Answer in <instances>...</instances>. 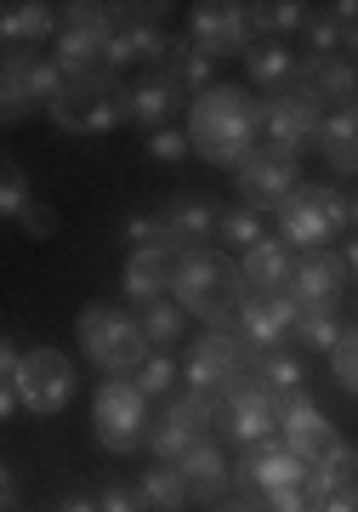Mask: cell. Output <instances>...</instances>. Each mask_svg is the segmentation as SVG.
<instances>
[{"instance_id":"obj_5","label":"cell","mask_w":358,"mask_h":512,"mask_svg":"<svg viewBox=\"0 0 358 512\" xmlns=\"http://www.w3.org/2000/svg\"><path fill=\"white\" fill-rule=\"evenodd\" d=\"M46 114H52V126L69 131V137H103V131L126 126V86H120L114 69L69 74L63 92H57V103Z\"/></svg>"},{"instance_id":"obj_1","label":"cell","mask_w":358,"mask_h":512,"mask_svg":"<svg viewBox=\"0 0 358 512\" xmlns=\"http://www.w3.org/2000/svg\"><path fill=\"white\" fill-rule=\"evenodd\" d=\"M188 143L205 165L239 171L262 148V103L251 97V86L216 80L211 92H199L188 109Z\"/></svg>"},{"instance_id":"obj_40","label":"cell","mask_w":358,"mask_h":512,"mask_svg":"<svg viewBox=\"0 0 358 512\" xmlns=\"http://www.w3.org/2000/svg\"><path fill=\"white\" fill-rule=\"evenodd\" d=\"M0 188H6V194H0V211L18 222V217H23V205L35 200V194H29V177H23V165H18V160H6V171H0Z\"/></svg>"},{"instance_id":"obj_25","label":"cell","mask_w":358,"mask_h":512,"mask_svg":"<svg viewBox=\"0 0 358 512\" xmlns=\"http://www.w3.org/2000/svg\"><path fill=\"white\" fill-rule=\"evenodd\" d=\"M302 97H313L330 114L358 103V63L353 57H302Z\"/></svg>"},{"instance_id":"obj_47","label":"cell","mask_w":358,"mask_h":512,"mask_svg":"<svg viewBox=\"0 0 358 512\" xmlns=\"http://www.w3.org/2000/svg\"><path fill=\"white\" fill-rule=\"evenodd\" d=\"M57 512H103V507H97V501H86V495H63V501H57Z\"/></svg>"},{"instance_id":"obj_42","label":"cell","mask_w":358,"mask_h":512,"mask_svg":"<svg viewBox=\"0 0 358 512\" xmlns=\"http://www.w3.org/2000/svg\"><path fill=\"white\" fill-rule=\"evenodd\" d=\"M18 228L29 239H52L57 234V211L46 200H29V205H23V217H18Z\"/></svg>"},{"instance_id":"obj_17","label":"cell","mask_w":358,"mask_h":512,"mask_svg":"<svg viewBox=\"0 0 358 512\" xmlns=\"http://www.w3.org/2000/svg\"><path fill=\"white\" fill-rule=\"evenodd\" d=\"M347 285H353V268H347V256L341 251H302L290 296L302 302V313H341Z\"/></svg>"},{"instance_id":"obj_43","label":"cell","mask_w":358,"mask_h":512,"mask_svg":"<svg viewBox=\"0 0 358 512\" xmlns=\"http://www.w3.org/2000/svg\"><path fill=\"white\" fill-rule=\"evenodd\" d=\"M148 154H154V160H165V165H177L182 154H194V143H188V131H154V137H148Z\"/></svg>"},{"instance_id":"obj_31","label":"cell","mask_w":358,"mask_h":512,"mask_svg":"<svg viewBox=\"0 0 358 512\" xmlns=\"http://www.w3.org/2000/svg\"><path fill=\"white\" fill-rule=\"evenodd\" d=\"M160 69L171 74L188 97H199V92H211V86H216V57L199 52L194 35H171V52H165Z\"/></svg>"},{"instance_id":"obj_12","label":"cell","mask_w":358,"mask_h":512,"mask_svg":"<svg viewBox=\"0 0 358 512\" xmlns=\"http://www.w3.org/2000/svg\"><path fill=\"white\" fill-rule=\"evenodd\" d=\"M233 183H239V205L256 211V217H279V205L302 188V165L285 160V154H273V148H256L251 160L233 171Z\"/></svg>"},{"instance_id":"obj_32","label":"cell","mask_w":358,"mask_h":512,"mask_svg":"<svg viewBox=\"0 0 358 512\" xmlns=\"http://www.w3.org/2000/svg\"><path fill=\"white\" fill-rule=\"evenodd\" d=\"M137 490H143L148 512H188V507H194V490H188L182 467H171V461L148 467V473L137 478Z\"/></svg>"},{"instance_id":"obj_16","label":"cell","mask_w":358,"mask_h":512,"mask_svg":"<svg viewBox=\"0 0 358 512\" xmlns=\"http://www.w3.org/2000/svg\"><path fill=\"white\" fill-rule=\"evenodd\" d=\"M296 319H302V302L290 291L285 296H251L228 330H239V342L262 359V353H279V348L296 342Z\"/></svg>"},{"instance_id":"obj_41","label":"cell","mask_w":358,"mask_h":512,"mask_svg":"<svg viewBox=\"0 0 358 512\" xmlns=\"http://www.w3.org/2000/svg\"><path fill=\"white\" fill-rule=\"evenodd\" d=\"M330 376L358 399V330H347V336L336 342V353H330Z\"/></svg>"},{"instance_id":"obj_26","label":"cell","mask_w":358,"mask_h":512,"mask_svg":"<svg viewBox=\"0 0 358 512\" xmlns=\"http://www.w3.org/2000/svg\"><path fill=\"white\" fill-rule=\"evenodd\" d=\"M245 74H251L256 92L268 97H296L302 92V57L279 46V40H256L251 52H245Z\"/></svg>"},{"instance_id":"obj_10","label":"cell","mask_w":358,"mask_h":512,"mask_svg":"<svg viewBox=\"0 0 358 512\" xmlns=\"http://www.w3.org/2000/svg\"><path fill=\"white\" fill-rule=\"evenodd\" d=\"M205 439H216V404L205 399V393L182 387L177 399H165L160 410H154V427H148L154 461H171V467H177V461Z\"/></svg>"},{"instance_id":"obj_14","label":"cell","mask_w":358,"mask_h":512,"mask_svg":"<svg viewBox=\"0 0 358 512\" xmlns=\"http://www.w3.org/2000/svg\"><path fill=\"white\" fill-rule=\"evenodd\" d=\"M324 131V109L313 97H268L262 103V148L273 154H285V160H302L307 143H319Z\"/></svg>"},{"instance_id":"obj_6","label":"cell","mask_w":358,"mask_h":512,"mask_svg":"<svg viewBox=\"0 0 358 512\" xmlns=\"http://www.w3.org/2000/svg\"><path fill=\"white\" fill-rule=\"evenodd\" d=\"M353 222V200L330 183H302L279 205V239L290 251H330V239Z\"/></svg>"},{"instance_id":"obj_3","label":"cell","mask_w":358,"mask_h":512,"mask_svg":"<svg viewBox=\"0 0 358 512\" xmlns=\"http://www.w3.org/2000/svg\"><path fill=\"white\" fill-rule=\"evenodd\" d=\"M74 330H80V353H86L103 376H137V370L154 359L143 319H137L126 302H91V308H80Z\"/></svg>"},{"instance_id":"obj_39","label":"cell","mask_w":358,"mask_h":512,"mask_svg":"<svg viewBox=\"0 0 358 512\" xmlns=\"http://www.w3.org/2000/svg\"><path fill=\"white\" fill-rule=\"evenodd\" d=\"M126 239H131V251H177V245H171V228L160 222V211H148V217H126Z\"/></svg>"},{"instance_id":"obj_44","label":"cell","mask_w":358,"mask_h":512,"mask_svg":"<svg viewBox=\"0 0 358 512\" xmlns=\"http://www.w3.org/2000/svg\"><path fill=\"white\" fill-rule=\"evenodd\" d=\"M97 507L103 512H148V501H143L137 484H108V490L97 495Z\"/></svg>"},{"instance_id":"obj_28","label":"cell","mask_w":358,"mask_h":512,"mask_svg":"<svg viewBox=\"0 0 358 512\" xmlns=\"http://www.w3.org/2000/svg\"><path fill=\"white\" fill-rule=\"evenodd\" d=\"M160 222L171 228V245H177V251H205L216 239L222 211H216L211 200H199V194H182V200L160 205Z\"/></svg>"},{"instance_id":"obj_51","label":"cell","mask_w":358,"mask_h":512,"mask_svg":"<svg viewBox=\"0 0 358 512\" xmlns=\"http://www.w3.org/2000/svg\"><path fill=\"white\" fill-rule=\"evenodd\" d=\"M353 330H358V319H353Z\"/></svg>"},{"instance_id":"obj_36","label":"cell","mask_w":358,"mask_h":512,"mask_svg":"<svg viewBox=\"0 0 358 512\" xmlns=\"http://www.w3.org/2000/svg\"><path fill=\"white\" fill-rule=\"evenodd\" d=\"M268 239V228H262V217L256 211H245V205H228L222 211V222H216V245H228V251H251V245H262Z\"/></svg>"},{"instance_id":"obj_15","label":"cell","mask_w":358,"mask_h":512,"mask_svg":"<svg viewBox=\"0 0 358 512\" xmlns=\"http://www.w3.org/2000/svg\"><path fill=\"white\" fill-rule=\"evenodd\" d=\"M18 393H23V410L35 416H63L74 399V365L63 348H35L23 353V370H18Z\"/></svg>"},{"instance_id":"obj_11","label":"cell","mask_w":358,"mask_h":512,"mask_svg":"<svg viewBox=\"0 0 358 512\" xmlns=\"http://www.w3.org/2000/svg\"><path fill=\"white\" fill-rule=\"evenodd\" d=\"M307 467H313V461H302L285 439H268V444L239 450V461H233V484H239V495H251V501H268L273 490H296V484H307Z\"/></svg>"},{"instance_id":"obj_19","label":"cell","mask_w":358,"mask_h":512,"mask_svg":"<svg viewBox=\"0 0 358 512\" xmlns=\"http://www.w3.org/2000/svg\"><path fill=\"white\" fill-rule=\"evenodd\" d=\"M182 109H194V97L182 92L165 69H148L126 86V126L148 131V137H154V131H171V120H177Z\"/></svg>"},{"instance_id":"obj_24","label":"cell","mask_w":358,"mask_h":512,"mask_svg":"<svg viewBox=\"0 0 358 512\" xmlns=\"http://www.w3.org/2000/svg\"><path fill=\"white\" fill-rule=\"evenodd\" d=\"M296 262H302V256L290 251L279 234H268L262 245H251V251L239 256V274H245L251 296H285L290 285H296Z\"/></svg>"},{"instance_id":"obj_52","label":"cell","mask_w":358,"mask_h":512,"mask_svg":"<svg viewBox=\"0 0 358 512\" xmlns=\"http://www.w3.org/2000/svg\"><path fill=\"white\" fill-rule=\"evenodd\" d=\"M18 512H23V507H18Z\"/></svg>"},{"instance_id":"obj_29","label":"cell","mask_w":358,"mask_h":512,"mask_svg":"<svg viewBox=\"0 0 358 512\" xmlns=\"http://www.w3.org/2000/svg\"><path fill=\"white\" fill-rule=\"evenodd\" d=\"M251 382L262 387V393H268L279 410H285L290 399H307V365H302V359H296L290 348L262 353V359H256V376H251Z\"/></svg>"},{"instance_id":"obj_22","label":"cell","mask_w":358,"mask_h":512,"mask_svg":"<svg viewBox=\"0 0 358 512\" xmlns=\"http://www.w3.org/2000/svg\"><path fill=\"white\" fill-rule=\"evenodd\" d=\"M120 285H126V308H137V313L165 302L171 285H177V251H126Z\"/></svg>"},{"instance_id":"obj_34","label":"cell","mask_w":358,"mask_h":512,"mask_svg":"<svg viewBox=\"0 0 358 512\" xmlns=\"http://www.w3.org/2000/svg\"><path fill=\"white\" fill-rule=\"evenodd\" d=\"M324 484H330V495L313 512H358V450L341 444L336 456L324 461Z\"/></svg>"},{"instance_id":"obj_13","label":"cell","mask_w":358,"mask_h":512,"mask_svg":"<svg viewBox=\"0 0 358 512\" xmlns=\"http://www.w3.org/2000/svg\"><path fill=\"white\" fill-rule=\"evenodd\" d=\"M188 35L205 57H245L256 46L251 35V6H239V0H199L194 12H188Z\"/></svg>"},{"instance_id":"obj_27","label":"cell","mask_w":358,"mask_h":512,"mask_svg":"<svg viewBox=\"0 0 358 512\" xmlns=\"http://www.w3.org/2000/svg\"><path fill=\"white\" fill-rule=\"evenodd\" d=\"M57 29H63V12L46 6V0H12L0 12V35H6V46H18V52H40L46 40L57 46Z\"/></svg>"},{"instance_id":"obj_9","label":"cell","mask_w":358,"mask_h":512,"mask_svg":"<svg viewBox=\"0 0 358 512\" xmlns=\"http://www.w3.org/2000/svg\"><path fill=\"white\" fill-rule=\"evenodd\" d=\"M63 80H69V74L57 69L52 57L6 46V57H0V103H6L0 114H6V126L29 120L35 109H52L57 92H63Z\"/></svg>"},{"instance_id":"obj_35","label":"cell","mask_w":358,"mask_h":512,"mask_svg":"<svg viewBox=\"0 0 358 512\" xmlns=\"http://www.w3.org/2000/svg\"><path fill=\"white\" fill-rule=\"evenodd\" d=\"M137 319H143L148 348H154V353H177V348H182V336H188V308H182L177 296H165V302L143 308Z\"/></svg>"},{"instance_id":"obj_38","label":"cell","mask_w":358,"mask_h":512,"mask_svg":"<svg viewBox=\"0 0 358 512\" xmlns=\"http://www.w3.org/2000/svg\"><path fill=\"white\" fill-rule=\"evenodd\" d=\"M341 336H347L341 313H302V319H296V342H302L307 353H336Z\"/></svg>"},{"instance_id":"obj_23","label":"cell","mask_w":358,"mask_h":512,"mask_svg":"<svg viewBox=\"0 0 358 512\" xmlns=\"http://www.w3.org/2000/svg\"><path fill=\"white\" fill-rule=\"evenodd\" d=\"M177 467H182V478H188V490H194L199 507H222V501H233V490H239V484H233V461L222 456V439L194 444Z\"/></svg>"},{"instance_id":"obj_33","label":"cell","mask_w":358,"mask_h":512,"mask_svg":"<svg viewBox=\"0 0 358 512\" xmlns=\"http://www.w3.org/2000/svg\"><path fill=\"white\" fill-rule=\"evenodd\" d=\"M307 18H313V6H302V0H262V6H251V35L285 46V35H302Z\"/></svg>"},{"instance_id":"obj_49","label":"cell","mask_w":358,"mask_h":512,"mask_svg":"<svg viewBox=\"0 0 358 512\" xmlns=\"http://www.w3.org/2000/svg\"><path fill=\"white\" fill-rule=\"evenodd\" d=\"M347 268H353V279H358V239H353V251H347Z\"/></svg>"},{"instance_id":"obj_21","label":"cell","mask_w":358,"mask_h":512,"mask_svg":"<svg viewBox=\"0 0 358 512\" xmlns=\"http://www.w3.org/2000/svg\"><path fill=\"white\" fill-rule=\"evenodd\" d=\"M279 439H285L302 461H313V467H319V461H330L341 450L336 427L324 421V410L313 399H290L285 410H279Z\"/></svg>"},{"instance_id":"obj_45","label":"cell","mask_w":358,"mask_h":512,"mask_svg":"<svg viewBox=\"0 0 358 512\" xmlns=\"http://www.w3.org/2000/svg\"><path fill=\"white\" fill-rule=\"evenodd\" d=\"M262 507H268V512H313V501H307V490L296 484V490H273Z\"/></svg>"},{"instance_id":"obj_30","label":"cell","mask_w":358,"mask_h":512,"mask_svg":"<svg viewBox=\"0 0 358 512\" xmlns=\"http://www.w3.org/2000/svg\"><path fill=\"white\" fill-rule=\"evenodd\" d=\"M319 154L330 160V171L358 177V103H347V109H336V114H324Z\"/></svg>"},{"instance_id":"obj_37","label":"cell","mask_w":358,"mask_h":512,"mask_svg":"<svg viewBox=\"0 0 358 512\" xmlns=\"http://www.w3.org/2000/svg\"><path fill=\"white\" fill-rule=\"evenodd\" d=\"M131 382L143 387L154 404H165V399H177V393H182V365L171 359V353H154V359H148L137 376H131Z\"/></svg>"},{"instance_id":"obj_4","label":"cell","mask_w":358,"mask_h":512,"mask_svg":"<svg viewBox=\"0 0 358 512\" xmlns=\"http://www.w3.org/2000/svg\"><path fill=\"white\" fill-rule=\"evenodd\" d=\"M251 376H256V353L239 342V330L211 325V330H199L194 342H188L182 382L194 387V393H205L211 404L233 399L239 387H251Z\"/></svg>"},{"instance_id":"obj_48","label":"cell","mask_w":358,"mask_h":512,"mask_svg":"<svg viewBox=\"0 0 358 512\" xmlns=\"http://www.w3.org/2000/svg\"><path fill=\"white\" fill-rule=\"evenodd\" d=\"M347 57H353V63H358V23H353V29H347Z\"/></svg>"},{"instance_id":"obj_7","label":"cell","mask_w":358,"mask_h":512,"mask_svg":"<svg viewBox=\"0 0 358 512\" xmlns=\"http://www.w3.org/2000/svg\"><path fill=\"white\" fill-rule=\"evenodd\" d=\"M91 427H97V444L108 456H137L148 444V427H154V399L131 376H108L97 387V404H91Z\"/></svg>"},{"instance_id":"obj_2","label":"cell","mask_w":358,"mask_h":512,"mask_svg":"<svg viewBox=\"0 0 358 512\" xmlns=\"http://www.w3.org/2000/svg\"><path fill=\"white\" fill-rule=\"evenodd\" d=\"M171 296H177L194 319H205V325H233L239 308L251 302V285L239 274V262H228L222 251L205 245V251L177 256V285H171Z\"/></svg>"},{"instance_id":"obj_50","label":"cell","mask_w":358,"mask_h":512,"mask_svg":"<svg viewBox=\"0 0 358 512\" xmlns=\"http://www.w3.org/2000/svg\"><path fill=\"white\" fill-rule=\"evenodd\" d=\"M353 228H358V194H353Z\"/></svg>"},{"instance_id":"obj_20","label":"cell","mask_w":358,"mask_h":512,"mask_svg":"<svg viewBox=\"0 0 358 512\" xmlns=\"http://www.w3.org/2000/svg\"><path fill=\"white\" fill-rule=\"evenodd\" d=\"M160 6H137V12H126V23H120V35H114V52H108V69H137V63H148V69H160L165 52H171V35H165V23L154 18Z\"/></svg>"},{"instance_id":"obj_46","label":"cell","mask_w":358,"mask_h":512,"mask_svg":"<svg viewBox=\"0 0 358 512\" xmlns=\"http://www.w3.org/2000/svg\"><path fill=\"white\" fill-rule=\"evenodd\" d=\"M211 512H268V507L251 501V495H233V501H222V507H211Z\"/></svg>"},{"instance_id":"obj_8","label":"cell","mask_w":358,"mask_h":512,"mask_svg":"<svg viewBox=\"0 0 358 512\" xmlns=\"http://www.w3.org/2000/svg\"><path fill=\"white\" fill-rule=\"evenodd\" d=\"M114 35H120V18L114 6H69L63 12V29H57V46H52V63L63 74H103L108 69V52H114Z\"/></svg>"},{"instance_id":"obj_18","label":"cell","mask_w":358,"mask_h":512,"mask_svg":"<svg viewBox=\"0 0 358 512\" xmlns=\"http://www.w3.org/2000/svg\"><path fill=\"white\" fill-rule=\"evenodd\" d=\"M279 433V404L262 393V387H239L233 399L216 404V439L222 444H239V450H251V444H268Z\"/></svg>"}]
</instances>
